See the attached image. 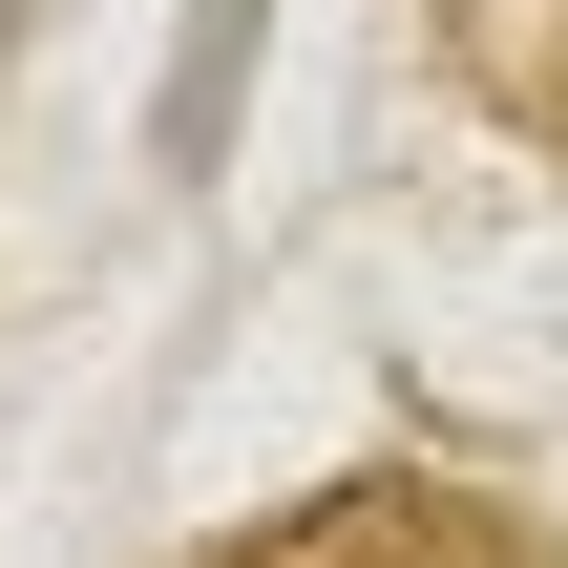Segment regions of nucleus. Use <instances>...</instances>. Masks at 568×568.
<instances>
[{"instance_id":"f257e3e1","label":"nucleus","mask_w":568,"mask_h":568,"mask_svg":"<svg viewBox=\"0 0 568 568\" xmlns=\"http://www.w3.org/2000/svg\"><path fill=\"white\" fill-rule=\"evenodd\" d=\"M211 568H548L485 485H337V506H295V527H253V548Z\"/></svg>"}]
</instances>
